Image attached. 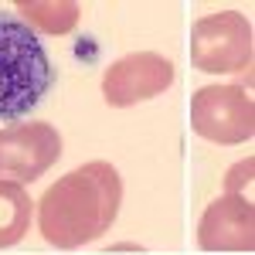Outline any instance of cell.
I'll list each match as a JSON object with an SVG mask.
<instances>
[{
  "label": "cell",
  "instance_id": "obj_7",
  "mask_svg": "<svg viewBox=\"0 0 255 255\" xmlns=\"http://www.w3.org/2000/svg\"><path fill=\"white\" fill-rule=\"evenodd\" d=\"M197 245L204 252H252L255 211L242 194H225L208 204L197 225Z\"/></svg>",
  "mask_w": 255,
  "mask_h": 255
},
{
  "label": "cell",
  "instance_id": "obj_3",
  "mask_svg": "<svg viewBox=\"0 0 255 255\" xmlns=\"http://www.w3.org/2000/svg\"><path fill=\"white\" fill-rule=\"evenodd\" d=\"M191 61L208 75L249 72L252 65V24L238 10H218L191 27Z\"/></svg>",
  "mask_w": 255,
  "mask_h": 255
},
{
  "label": "cell",
  "instance_id": "obj_1",
  "mask_svg": "<svg viewBox=\"0 0 255 255\" xmlns=\"http://www.w3.org/2000/svg\"><path fill=\"white\" fill-rule=\"evenodd\" d=\"M123 180L106 160L82 163L55 180L38 204V228L55 249H82L109 232L119 215Z\"/></svg>",
  "mask_w": 255,
  "mask_h": 255
},
{
  "label": "cell",
  "instance_id": "obj_8",
  "mask_svg": "<svg viewBox=\"0 0 255 255\" xmlns=\"http://www.w3.org/2000/svg\"><path fill=\"white\" fill-rule=\"evenodd\" d=\"M31 228V197L17 180H0V249L17 245Z\"/></svg>",
  "mask_w": 255,
  "mask_h": 255
},
{
  "label": "cell",
  "instance_id": "obj_6",
  "mask_svg": "<svg viewBox=\"0 0 255 255\" xmlns=\"http://www.w3.org/2000/svg\"><path fill=\"white\" fill-rule=\"evenodd\" d=\"M61 157V136L48 123H14L0 129V177L31 184Z\"/></svg>",
  "mask_w": 255,
  "mask_h": 255
},
{
  "label": "cell",
  "instance_id": "obj_9",
  "mask_svg": "<svg viewBox=\"0 0 255 255\" xmlns=\"http://www.w3.org/2000/svg\"><path fill=\"white\" fill-rule=\"evenodd\" d=\"M24 24L38 27L44 34H68L79 24V3L75 0H17Z\"/></svg>",
  "mask_w": 255,
  "mask_h": 255
},
{
  "label": "cell",
  "instance_id": "obj_4",
  "mask_svg": "<svg viewBox=\"0 0 255 255\" xmlns=\"http://www.w3.org/2000/svg\"><path fill=\"white\" fill-rule=\"evenodd\" d=\"M191 126L197 136L232 146L255 133V106L242 85H204L191 99Z\"/></svg>",
  "mask_w": 255,
  "mask_h": 255
},
{
  "label": "cell",
  "instance_id": "obj_2",
  "mask_svg": "<svg viewBox=\"0 0 255 255\" xmlns=\"http://www.w3.org/2000/svg\"><path fill=\"white\" fill-rule=\"evenodd\" d=\"M55 85V65L41 38L14 14H0V119L34 113Z\"/></svg>",
  "mask_w": 255,
  "mask_h": 255
},
{
  "label": "cell",
  "instance_id": "obj_5",
  "mask_svg": "<svg viewBox=\"0 0 255 255\" xmlns=\"http://www.w3.org/2000/svg\"><path fill=\"white\" fill-rule=\"evenodd\" d=\"M170 85H174V61L153 55V51H136V55H126L106 68L102 96L109 106L126 109V106L163 96Z\"/></svg>",
  "mask_w": 255,
  "mask_h": 255
},
{
  "label": "cell",
  "instance_id": "obj_10",
  "mask_svg": "<svg viewBox=\"0 0 255 255\" xmlns=\"http://www.w3.org/2000/svg\"><path fill=\"white\" fill-rule=\"evenodd\" d=\"M252 167H255L252 157L245 160V163H235V167H232V174L225 177V191H228V194H235L238 187H242V180L249 184V180H252Z\"/></svg>",
  "mask_w": 255,
  "mask_h": 255
}]
</instances>
